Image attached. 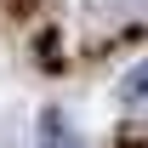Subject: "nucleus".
Returning <instances> with one entry per match:
<instances>
[{
  "label": "nucleus",
  "instance_id": "obj_1",
  "mask_svg": "<svg viewBox=\"0 0 148 148\" xmlns=\"http://www.w3.org/2000/svg\"><path fill=\"white\" fill-rule=\"evenodd\" d=\"M40 148H80V137L69 131L63 114H40Z\"/></svg>",
  "mask_w": 148,
  "mask_h": 148
},
{
  "label": "nucleus",
  "instance_id": "obj_2",
  "mask_svg": "<svg viewBox=\"0 0 148 148\" xmlns=\"http://www.w3.org/2000/svg\"><path fill=\"white\" fill-rule=\"evenodd\" d=\"M143 97H148V57L120 80V103H143Z\"/></svg>",
  "mask_w": 148,
  "mask_h": 148
},
{
  "label": "nucleus",
  "instance_id": "obj_3",
  "mask_svg": "<svg viewBox=\"0 0 148 148\" xmlns=\"http://www.w3.org/2000/svg\"><path fill=\"white\" fill-rule=\"evenodd\" d=\"M120 6H137V0H120Z\"/></svg>",
  "mask_w": 148,
  "mask_h": 148
}]
</instances>
